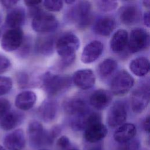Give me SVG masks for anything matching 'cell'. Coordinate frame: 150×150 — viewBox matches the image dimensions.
I'll list each match as a JSON object with an SVG mask.
<instances>
[{
    "label": "cell",
    "mask_w": 150,
    "mask_h": 150,
    "mask_svg": "<svg viewBox=\"0 0 150 150\" xmlns=\"http://www.w3.org/2000/svg\"><path fill=\"white\" fill-rule=\"evenodd\" d=\"M139 141L137 139H132L128 141L119 143L116 150H138Z\"/></svg>",
    "instance_id": "cell-32"
},
{
    "label": "cell",
    "mask_w": 150,
    "mask_h": 150,
    "mask_svg": "<svg viewBox=\"0 0 150 150\" xmlns=\"http://www.w3.org/2000/svg\"><path fill=\"white\" fill-rule=\"evenodd\" d=\"M88 150H101V149L98 146H94L90 147Z\"/></svg>",
    "instance_id": "cell-44"
},
{
    "label": "cell",
    "mask_w": 150,
    "mask_h": 150,
    "mask_svg": "<svg viewBox=\"0 0 150 150\" xmlns=\"http://www.w3.org/2000/svg\"><path fill=\"white\" fill-rule=\"evenodd\" d=\"M26 5H27L28 7H32L35 6L39 5L40 3L42 2L41 1H24Z\"/></svg>",
    "instance_id": "cell-40"
},
{
    "label": "cell",
    "mask_w": 150,
    "mask_h": 150,
    "mask_svg": "<svg viewBox=\"0 0 150 150\" xmlns=\"http://www.w3.org/2000/svg\"><path fill=\"white\" fill-rule=\"evenodd\" d=\"M115 25V21L112 17L103 16L95 22L93 30L97 35L107 36L114 30Z\"/></svg>",
    "instance_id": "cell-21"
},
{
    "label": "cell",
    "mask_w": 150,
    "mask_h": 150,
    "mask_svg": "<svg viewBox=\"0 0 150 150\" xmlns=\"http://www.w3.org/2000/svg\"><path fill=\"white\" fill-rule=\"evenodd\" d=\"M26 13L22 7H16L11 9L5 18V25L10 29L20 28L25 23Z\"/></svg>",
    "instance_id": "cell-16"
},
{
    "label": "cell",
    "mask_w": 150,
    "mask_h": 150,
    "mask_svg": "<svg viewBox=\"0 0 150 150\" xmlns=\"http://www.w3.org/2000/svg\"><path fill=\"white\" fill-rule=\"evenodd\" d=\"M69 150H77V149H69Z\"/></svg>",
    "instance_id": "cell-47"
},
{
    "label": "cell",
    "mask_w": 150,
    "mask_h": 150,
    "mask_svg": "<svg viewBox=\"0 0 150 150\" xmlns=\"http://www.w3.org/2000/svg\"><path fill=\"white\" fill-rule=\"evenodd\" d=\"M0 36H1V30H0Z\"/></svg>",
    "instance_id": "cell-49"
},
{
    "label": "cell",
    "mask_w": 150,
    "mask_h": 150,
    "mask_svg": "<svg viewBox=\"0 0 150 150\" xmlns=\"http://www.w3.org/2000/svg\"><path fill=\"white\" fill-rule=\"evenodd\" d=\"M101 120L100 114L88 111L83 115L74 117L71 121V127L75 131L84 130L92 124L101 122Z\"/></svg>",
    "instance_id": "cell-12"
},
{
    "label": "cell",
    "mask_w": 150,
    "mask_h": 150,
    "mask_svg": "<svg viewBox=\"0 0 150 150\" xmlns=\"http://www.w3.org/2000/svg\"><path fill=\"white\" fill-rule=\"evenodd\" d=\"M149 43L148 32L144 28H137L131 30L127 44L129 50L135 53L145 49L149 46Z\"/></svg>",
    "instance_id": "cell-4"
},
{
    "label": "cell",
    "mask_w": 150,
    "mask_h": 150,
    "mask_svg": "<svg viewBox=\"0 0 150 150\" xmlns=\"http://www.w3.org/2000/svg\"><path fill=\"white\" fill-rule=\"evenodd\" d=\"M117 67L118 64L115 60L112 59H106L98 64L97 72L100 77L105 78L114 73Z\"/></svg>",
    "instance_id": "cell-28"
},
{
    "label": "cell",
    "mask_w": 150,
    "mask_h": 150,
    "mask_svg": "<svg viewBox=\"0 0 150 150\" xmlns=\"http://www.w3.org/2000/svg\"><path fill=\"white\" fill-rule=\"evenodd\" d=\"M59 22L52 14L41 12L33 17L32 28L36 32L49 33L54 31L58 27Z\"/></svg>",
    "instance_id": "cell-5"
},
{
    "label": "cell",
    "mask_w": 150,
    "mask_h": 150,
    "mask_svg": "<svg viewBox=\"0 0 150 150\" xmlns=\"http://www.w3.org/2000/svg\"><path fill=\"white\" fill-rule=\"evenodd\" d=\"M136 132V127L133 124L124 123L115 130L114 138L118 143L127 142L133 139Z\"/></svg>",
    "instance_id": "cell-22"
},
{
    "label": "cell",
    "mask_w": 150,
    "mask_h": 150,
    "mask_svg": "<svg viewBox=\"0 0 150 150\" xmlns=\"http://www.w3.org/2000/svg\"><path fill=\"white\" fill-rule=\"evenodd\" d=\"M54 48V40L52 36L39 37L36 42L35 50L37 53L43 56L52 54Z\"/></svg>",
    "instance_id": "cell-27"
},
{
    "label": "cell",
    "mask_w": 150,
    "mask_h": 150,
    "mask_svg": "<svg viewBox=\"0 0 150 150\" xmlns=\"http://www.w3.org/2000/svg\"><path fill=\"white\" fill-rule=\"evenodd\" d=\"M26 141L23 131L17 129L9 133L4 138V144L8 150H22Z\"/></svg>",
    "instance_id": "cell-14"
},
{
    "label": "cell",
    "mask_w": 150,
    "mask_h": 150,
    "mask_svg": "<svg viewBox=\"0 0 150 150\" xmlns=\"http://www.w3.org/2000/svg\"><path fill=\"white\" fill-rule=\"evenodd\" d=\"M129 68L133 74L138 77L145 76L149 71V62L145 57H138L131 60Z\"/></svg>",
    "instance_id": "cell-26"
},
{
    "label": "cell",
    "mask_w": 150,
    "mask_h": 150,
    "mask_svg": "<svg viewBox=\"0 0 150 150\" xmlns=\"http://www.w3.org/2000/svg\"><path fill=\"white\" fill-rule=\"evenodd\" d=\"M72 80L74 84L79 88L87 90L94 85L96 77L91 69H84L78 70L74 72Z\"/></svg>",
    "instance_id": "cell-11"
},
{
    "label": "cell",
    "mask_w": 150,
    "mask_h": 150,
    "mask_svg": "<svg viewBox=\"0 0 150 150\" xmlns=\"http://www.w3.org/2000/svg\"><path fill=\"white\" fill-rule=\"evenodd\" d=\"M66 3H67V4H73V3H74V2H76V1H65Z\"/></svg>",
    "instance_id": "cell-45"
},
{
    "label": "cell",
    "mask_w": 150,
    "mask_h": 150,
    "mask_svg": "<svg viewBox=\"0 0 150 150\" xmlns=\"http://www.w3.org/2000/svg\"><path fill=\"white\" fill-rule=\"evenodd\" d=\"M127 117L125 104L122 101L114 103L109 109L107 115V122L111 127H117L123 124Z\"/></svg>",
    "instance_id": "cell-9"
},
{
    "label": "cell",
    "mask_w": 150,
    "mask_h": 150,
    "mask_svg": "<svg viewBox=\"0 0 150 150\" xmlns=\"http://www.w3.org/2000/svg\"><path fill=\"white\" fill-rule=\"evenodd\" d=\"M107 127L101 122L92 124L84 129V137L91 143H95L103 139L107 134Z\"/></svg>",
    "instance_id": "cell-17"
},
{
    "label": "cell",
    "mask_w": 150,
    "mask_h": 150,
    "mask_svg": "<svg viewBox=\"0 0 150 150\" xmlns=\"http://www.w3.org/2000/svg\"><path fill=\"white\" fill-rule=\"evenodd\" d=\"M36 95L32 91H23L19 93L15 100V106L19 110L26 111L30 109L35 104Z\"/></svg>",
    "instance_id": "cell-23"
},
{
    "label": "cell",
    "mask_w": 150,
    "mask_h": 150,
    "mask_svg": "<svg viewBox=\"0 0 150 150\" xmlns=\"http://www.w3.org/2000/svg\"><path fill=\"white\" fill-rule=\"evenodd\" d=\"M12 87L11 79L6 76H0V96L8 94Z\"/></svg>",
    "instance_id": "cell-29"
},
{
    "label": "cell",
    "mask_w": 150,
    "mask_h": 150,
    "mask_svg": "<svg viewBox=\"0 0 150 150\" xmlns=\"http://www.w3.org/2000/svg\"><path fill=\"white\" fill-rule=\"evenodd\" d=\"M104 46L99 40H93L88 43L83 49L81 60L85 64L95 62L101 55Z\"/></svg>",
    "instance_id": "cell-13"
},
{
    "label": "cell",
    "mask_w": 150,
    "mask_h": 150,
    "mask_svg": "<svg viewBox=\"0 0 150 150\" xmlns=\"http://www.w3.org/2000/svg\"><path fill=\"white\" fill-rule=\"evenodd\" d=\"M134 80L127 71H119L114 77L111 83V92L115 96H121L127 94L132 87Z\"/></svg>",
    "instance_id": "cell-6"
},
{
    "label": "cell",
    "mask_w": 150,
    "mask_h": 150,
    "mask_svg": "<svg viewBox=\"0 0 150 150\" xmlns=\"http://www.w3.org/2000/svg\"><path fill=\"white\" fill-rule=\"evenodd\" d=\"M111 99V94L109 91L104 89H98L94 91L90 96V103L95 109L102 110L108 107Z\"/></svg>",
    "instance_id": "cell-18"
},
{
    "label": "cell",
    "mask_w": 150,
    "mask_h": 150,
    "mask_svg": "<svg viewBox=\"0 0 150 150\" xmlns=\"http://www.w3.org/2000/svg\"><path fill=\"white\" fill-rule=\"evenodd\" d=\"M57 103L53 100L44 101L38 109V115L40 118L45 122L53 121L57 112Z\"/></svg>",
    "instance_id": "cell-20"
},
{
    "label": "cell",
    "mask_w": 150,
    "mask_h": 150,
    "mask_svg": "<svg viewBox=\"0 0 150 150\" xmlns=\"http://www.w3.org/2000/svg\"><path fill=\"white\" fill-rule=\"evenodd\" d=\"M57 145L62 149H65L67 148L70 145V141L69 138L65 135L61 136L57 140Z\"/></svg>",
    "instance_id": "cell-36"
},
{
    "label": "cell",
    "mask_w": 150,
    "mask_h": 150,
    "mask_svg": "<svg viewBox=\"0 0 150 150\" xmlns=\"http://www.w3.org/2000/svg\"><path fill=\"white\" fill-rule=\"evenodd\" d=\"M143 4H144V5L145 6V7H149V5H150V1L149 0H147V1H143Z\"/></svg>",
    "instance_id": "cell-43"
},
{
    "label": "cell",
    "mask_w": 150,
    "mask_h": 150,
    "mask_svg": "<svg viewBox=\"0 0 150 150\" xmlns=\"http://www.w3.org/2000/svg\"><path fill=\"white\" fill-rule=\"evenodd\" d=\"M17 81L21 87H25L29 82V76L25 73H19L17 76Z\"/></svg>",
    "instance_id": "cell-37"
},
{
    "label": "cell",
    "mask_w": 150,
    "mask_h": 150,
    "mask_svg": "<svg viewBox=\"0 0 150 150\" xmlns=\"http://www.w3.org/2000/svg\"><path fill=\"white\" fill-rule=\"evenodd\" d=\"M149 88L140 87L135 90L131 96V105L135 113H141L146 108L149 100Z\"/></svg>",
    "instance_id": "cell-10"
},
{
    "label": "cell",
    "mask_w": 150,
    "mask_h": 150,
    "mask_svg": "<svg viewBox=\"0 0 150 150\" xmlns=\"http://www.w3.org/2000/svg\"><path fill=\"white\" fill-rule=\"evenodd\" d=\"M144 24L147 27H149V12H146L144 13Z\"/></svg>",
    "instance_id": "cell-42"
},
{
    "label": "cell",
    "mask_w": 150,
    "mask_h": 150,
    "mask_svg": "<svg viewBox=\"0 0 150 150\" xmlns=\"http://www.w3.org/2000/svg\"><path fill=\"white\" fill-rule=\"evenodd\" d=\"M128 32L124 29H118L112 35L110 40V47L115 53L122 52L128 43Z\"/></svg>",
    "instance_id": "cell-25"
},
{
    "label": "cell",
    "mask_w": 150,
    "mask_h": 150,
    "mask_svg": "<svg viewBox=\"0 0 150 150\" xmlns=\"http://www.w3.org/2000/svg\"><path fill=\"white\" fill-rule=\"evenodd\" d=\"M71 84V79L68 76L53 74L46 73L42 79V85L44 90L49 95L56 96L68 89Z\"/></svg>",
    "instance_id": "cell-1"
},
{
    "label": "cell",
    "mask_w": 150,
    "mask_h": 150,
    "mask_svg": "<svg viewBox=\"0 0 150 150\" xmlns=\"http://www.w3.org/2000/svg\"><path fill=\"white\" fill-rule=\"evenodd\" d=\"M39 150H47V149H39Z\"/></svg>",
    "instance_id": "cell-48"
},
{
    "label": "cell",
    "mask_w": 150,
    "mask_h": 150,
    "mask_svg": "<svg viewBox=\"0 0 150 150\" xmlns=\"http://www.w3.org/2000/svg\"><path fill=\"white\" fill-rule=\"evenodd\" d=\"M65 112L74 117L80 116L88 111L87 104L81 98H70L65 101L63 104Z\"/></svg>",
    "instance_id": "cell-15"
},
{
    "label": "cell",
    "mask_w": 150,
    "mask_h": 150,
    "mask_svg": "<svg viewBox=\"0 0 150 150\" xmlns=\"http://www.w3.org/2000/svg\"><path fill=\"white\" fill-rule=\"evenodd\" d=\"M11 104L10 102L3 98H0V118L2 117L6 113L10 111Z\"/></svg>",
    "instance_id": "cell-34"
},
{
    "label": "cell",
    "mask_w": 150,
    "mask_h": 150,
    "mask_svg": "<svg viewBox=\"0 0 150 150\" xmlns=\"http://www.w3.org/2000/svg\"><path fill=\"white\" fill-rule=\"evenodd\" d=\"M91 3L81 1L72 6L67 13V18L72 22H76L80 27H85L91 20Z\"/></svg>",
    "instance_id": "cell-2"
},
{
    "label": "cell",
    "mask_w": 150,
    "mask_h": 150,
    "mask_svg": "<svg viewBox=\"0 0 150 150\" xmlns=\"http://www.w3.org/2000/svg\"><path fill=\"white\" fill-rule=\"evenodd\" d=\"M11 66V63L9 59L6 56L0 54V74L6 71Z\"/></svg>",
    "instance_id": "cell-33"
},
{
    "label": "cell",
    "mask_w": 150,
    "mask_h": 150,
    "mask_svg": "<svg viewBox=\"0 0 150 150\" xmlns=\"http://www.w3.org/2000/svg\"><path fill=\"white\" fill-rule=\"evenodd\" d=\"M79 46L80 40L78 37L73 33H67L57 39L55 47L60 57H66L74 55Z\"/></svg>",
    "instance_id": "cell-3"
},
{
    "label": "cell",
    "mask_w": 150,
    "mask_h": 150,
    "mask_svg": "<svg viewBox=\"0 0 150 150\" xmlns=\"http://www.w3.org/2000/svg\"><path fill=\"white\" fill-rule=\"evenodd\" d=\"M98 9L103 12H109L114 10L118 6V2L115 1L102 0L97 2Z\"/></svg>",
    "instance_id": "cell-30"
},
{
    "label": "cell",
    "mask_w": 150,
    "mask_h": 150,
    "mask_svg": "<svg viewBox=\"0 0 150 150\" xmlns=\"http://www.w3.org/2000/svg\"><path fill=\"white\" fill-rule=\"evenodd\" d=\"M43 4L47 10L52 12L60 11L63 6V2L59 0H46Z\"/></svg>",
    "instance_id": "cell-31"
},
{
    "label": "cell",
    "mask_w": 150,
    "mask_h": 150,
    "mask_svg": "<svg viewBox=\"0 0 150 150\" xmlns=\"http://www.w3.org/2000/svg\"><path fill=\"white\" fill-rule=\"evenodd\" d=\"M21 49L19 50V55L22 57H25L27 56L29 52L30 49V41L29 39H26L25 41L23 39V41L20 46Z\"/></svg>",
    "instance_id": "cell-35"
},
{
    "label": "cell",
    "mask_w": 150,
    "mask_h": 150,
    "mask_svg": "<svg viewBox=\"0 0 150 150\" xmlns=\"http://www.w3.org/2000/svg\"><path fill=\"white\" fill-rule=\"evenodd\" d=\"M23 41V33L21 28L9 29L2 36L1 45L6 52L14 51L20 47Z\"/></svg>",
    "instance_id": "cell-8"
},
{
    "label": "cell",
    "mask_w": 150,
    "mask_h": 150,
    "mask_svg": "<svg viewBox=\"0 0 150 150\" xmlns=\"http://www.w3.org/2000/svg\"><path fill=\"white\" fill-rule=\"evenodd\" d=\"M27 132L29 144L32 148H39L48 144L47 131L39 122L31 121L28 125Z\"/></svg>",
    "instance_id": "cell-7"
},
{
    "label": "cell",
    "mask_w": 150,
    "mask_h": 150,
    "mask_svg": "<svg viewBox=\"0 0 150 150\" xmlns=\"http://www.w3.org/2000/svg\"><path fill=\"white\" fill-rule=\"evenodd\" d=\"M75 59V54L66 57H62V60L60 63V66L62 67H65L66 66H69L72 64Z\"/></svg>",
    "instance_id": "cell-38"
},
{
    "label": "cell",
    "mask_w": 150,
    "mask_h": 150,
    "mask_svg": "<svg viewBox=\"0 0 150 150\" xmlns=\"http://www.w3.org/2000/svg\"><path fill=\"white\" fill-rule=\"evenodd\" d=\"M1 3L3 5V6L6 8H11L15 6L18 3V1H3L1 2Z\"/></svg>",
    "instance_id": "cell-39"
},
{
    "label": "cell",
    "mask_w": 150,
    "mask_h": 150,
    "mask_svg": "<svg viewBox=\"0 0 150 150\" xmlns=\"http://www.w3.org/2000/svg\"><path fill=\"white\" fill-rule=\"evenodd\" d=\"M23 118L24 115L21 112L9 111L0 118V127L5 131L13 129L22 123Z\"/></svg>",
    "instance_id": "cell-19"
},
{
    "label": "cell",
    "mask_w": 150,
    "mask_h": 150,
    "mask_svg": "<svg viewBox=\"0 0 150 150\" xmlns=\"http://www.w3.org/2000/svg\"><path fill=\"white\" fill-rule=\"evenodd\" d=\"M140 12L138 8L133 5L124 6L120 12V19L121 22L127 25L137 22L139 19Z\"/></svg>",
    "instance_id": "cell-24"
},
{
    "label": "cell",
    "mask_w": 150,
    "mask_h": 150,
    "mask_svg": "<svg viewBox=\"0 0 150 150\" xmlns=\"http://www.w3.org/2000/svg\"><path fill=\"white\" fill-rule=\"evenodd\" d=\"M144 128L146 132H149V116H147L144 122Z\"/></svg>",
    "instance_id": "cell-41"
},
{
    "label": "cell",
    "mask_w": 150,
    "mask_h": 150,
    "mask_svg": "<svg viewBox=\"0 0 150 150\" xmlns=\"http://www.w3.org/2000/svg\"><path fill=\"white\" fill-rule=\"evenodd\" d=\"M0 150H5V149L1 145H0Z\"/></svg>",
    "instance_id": "cell-46"
}]
</instances>
